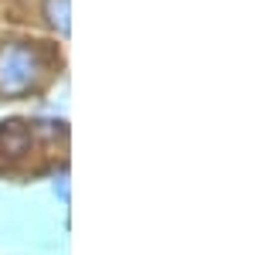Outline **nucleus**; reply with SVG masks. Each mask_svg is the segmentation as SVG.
Returning <instances> with one entry per match:
<instances>
[{"mask_svg": "<svg viewBox=\"0 0 255 255\" xmlns=\"http://www.w3.org/2000/svg\"><path fill=\"white\" fill-rule=\"evenodd\" d=\"M31 82H34V55L24 48H7L0 55V92L14 96L31 89Z\"/></svg>", "mask_w": 255, "mask_h": 255, "instance_id": "1", "label": "nucleus"}]
</instances>
